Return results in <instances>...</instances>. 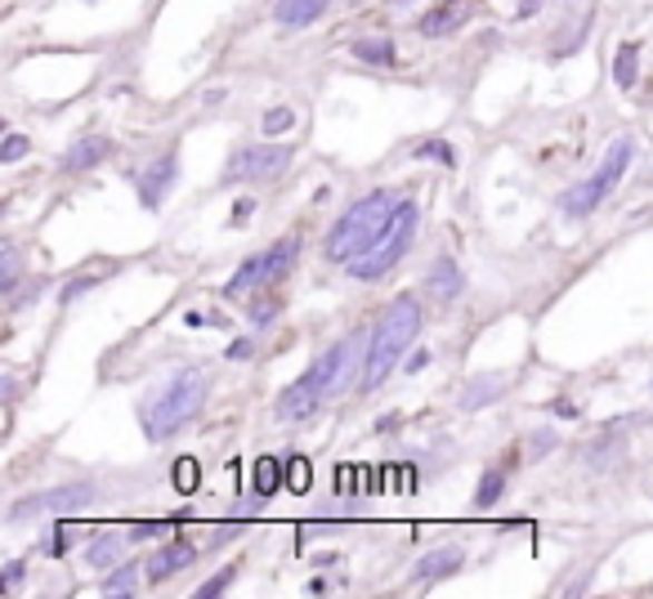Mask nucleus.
Returning <instances> with one entry per match:
<instances>
[{"label": "nucleus", "instance_id": "nucleus-23", "mask_svg": "<svg viewBox=\"0 0 653 599\" xmlns=\"http://www.w3.org/2000/svg\"><path fill=\"white\" fill-rule=\"evenodd\" d=\"M350 50H354V59L377 63V68H386V63H394V59H399V50H394V41H390V37H363V41H354Z\"/></svg>", "mask_w": 653, "mask_h": 599}, {"label": "nucleus", "instance_id": "nucleus-35", "mask_svg": "<svg viewBox=\"0 0 653 599\" xmlns=\"http://www.w3.org/2000/svg\"><path fill=\"white\" fill-rule=\"evenodd\" d=\"M0 586H6V590H19L23 586V559H10L6 563V581H0Z\"/></svg>", "mask_w": 653, "mask_h": 599}, {"label": "nucleus", "instance_id": "nucleus-31", "mask_svg": "<svg viewBox=\"0 0 653 599\" xmlns=\"http://www.w3.org/2000/svg\"><path fill=\"white\" fill-rule=\"evenodd\" d=\"M0 259H6V273H0V291H14L19 286V251L14 246H6V251H0Z\"/></svg>", "mask_w": 653, "mask_h": 599}, {"label": "nucleus", "instance_id": "nucleus-37", "mask_svg": "<svg viewBox=\"0 0 653 599\" xmlns=\"http://www.w3.org/2000/svg\"><path fill=\"white\" fill-rule=\"evenodd\" d=\"M166 532V523H135L130 528V541H144V537H162Z\"/></svg>", "mask_w": 653, "mask_h": 599}, {"label": "nucleus", "instance_id": "nucleus-39", "mask_svg": "<svg viewBox=\"0 0 653 599\" xmlns=\"http://www.w3.org/2000/svg\"><path fill=\"white\" fill-rule=\"evenodd\" d=\"M426 363H435V354H430V350H417V354H412V363H403V372H421Z\"/></svg>", "mask_w": 653, "mask_h": 599}, {"label": "nucleus", "instance_id": "nucleus-30", "mask_svg": "<svg viewBox=\"0 0 653 599\" xmlns=\"http://www.w3.org/2000/svg\"><path fill=\"white\" fill-rule=\"evenodd\" d=\"M28 148H32V144H28V135H14V130H10V135H6V144H0V161H6V166H10V161H23V157H28Z\"/></svg>", "mask_w": 653, "mask_h": 599}, {"label": "nucleus", "instance_id": "nucleus-16", "mask_svg": "<svg viewBox=\"0 0 653 599\" xmlns=\"http://www.w3.org/2000/svg\"><path fill=\"white\" fill-rule=\"evenodd\" d=\"M461 563H466V550H461V546H439V550H430V554L417 563V581H421V586H435V581L452 577Z\"/></svg>", "mask_w": 653, "mask_h": 599}, {"label": "nucleus", "instance_id": "nucleus-20", "mask_svg": "<svg viewBox=\"0 0 653 599\" xmlns=\"http://www.w3.org/2000/svg\"><path fill=\"white\" fill-rule=\"evenodd\" d=\"M86 559H90L95 568H117V563L126 559V541H121L117 532H95V541L86 546Z\"/></svg>", "mask_w": 653, "mask_h": 599}, {"label": "nucleus", "instance_id": "nucleus-2", "mask_svg": "<svg viewBox=\"0 0 653 599\" xmlns=\"http://www.w3.org/2000/svg\"><path fill=\"white\" fill-rule=\"evenodd\" d=\"M421 336V305L412 295H399L394 305L381 314V323L372 327L368 341V359H363V390H381V381L394 372V363L408 354V345Z\"/></svg>", "mask_w": 653, "mask_h": 599}, {"label": "nucleus", "instance_id": "nucleus-18", "mask_svg": "<svg viewBox=\"0 0 653 599\" xmlns=\"http://www.w3.org/2000/svg\"><path fill=\"white\" fill-rule=\"evenodd\" d=\"M326 6H332V0H277L273 19L282 28H309V23H318L326 14Z\"/></svg>", "mask_w": 653, "mask_h": 599}, {"label": "nucleus", "instance_id": "nucleus-19", "mask_svg": "<svg viewBox=\"0 0 653 599\" xmlns=\"http://www.w3.org/2000/svg\"><path fill=\"white\" fill-rule=\"evenodd\" d=\"M295 255H300V237H295V233L282 237V242H273V246L264 251V259H269V286L282 282V277L295 268Z\"/></svg>", "mask_w": 653, "mask_h": 599}, {"label": "nucleus", "instance_id": "nucleus-38", "mask_svg": "<svg viewBox=\"0 0 653 599\" xmlns=\"http://www.w3.org/2000/svg\"><path fill=\"white\" fill-rule=\"evenodd\" d=\"M251 210H255V202H251V197H237V206H233V224H246Z\"/></svg>", "mask_w": 653, "mask_h": 599}, {"label": "nucleus", "instance_id": "nucleus-34", "mask_svg": "<svg viewBox=\"0 0 653 599\" xmlns=\"http://www.w3.org/2000/svg\"><path fill=\"white\" fill-rule=\"evenodd\" d=\"M555 448V430H537L533 439H528V456H546Z\"/></svg>", "mask_w": 653, "mask_h": 599}, {"label": "nucleus", "instance_id": "nucleus-3", "mask_svg": "<svg viewBox=\"0 0 653 599\" xmlns=\"http://www.w3.org/2000/svg\"><path fill=\"white\" fill-rule=\"evenodd\" d=\"M394 206H399V197L394 193H386V188H377V193H368V197H359L341 219H337V228L326 233V246H322V255L332 259V264H350V259H359L381 233H386V224H390V215H394Z\"/></svg>", "mask_w": 653, "mask_h": 599}, {"label": "nucleus", "instance_id": "nucleus-9", "mask_svg": "<svg viewBox=\"0 0 653 599\" xmlns=\"http://www.w3.org/2000/svg\"><path fill=\"white\" fill-rule=\"evenodd\" d=\"M475 14H479V0H439V6H430V14L421 19V37L444 41V37L461 32Z\"/></svg>", "mask_w": 653, "mask_h": 599}, {"label": "nucleus", "instance_id": "nucleus-21", "mask_svg": "<svg viewBox=\"0 0 653 599\" xmlns=\"http://www.w3.org/2000/svg\"><path fill=\"white\" fill-rule=\"evenodd\" d=\"M640 68V41H622L617 46V55H613V81H617V90H631L635 86V72Z\"/></svg>", "mask_w": 653, "mask_h": 599}, {"label": "nucleus", "instance_id": "nucleus-6", "mask_svg": "<svg viewBox=\"0 0 653 599\" xmlns=\"http://www.w3.org/2000/svg\"><path fill=\"white\" fill-rule=\"evenodd\" d=\"M309 385L322 394V403L326 399H337L341 390H350V381L359 376V336H345V341H337L326 354H318L313 363H309Z\"/></svg>", "mask_w": 653, "mask_h": 599}, {"label": "nucleus", "instance_id": "nucleus-5", "mask_svg": "<svg viewBox=\"0 0 653 599\" xmlns=\"http://www.w3.org/2000/svg\"><path fill=\"white\" fill-rule=\"evenodd\" d=\"M631 157H635V144H631V139H613L608 153H604V161H600V170H595L591 179L573 184V188L559 197V215H564V219H586V215H595L600 202L622 184Z\"/></svg>", "mask_w": 653, "mask_h": 599}, {"label": "nucleus", "instance_id": "nucleus-1", "mask_svg": "<svg viewBox=\"0 0 653 599\" xmlns=\"http://www.w3.org/2000/svg\"><path fill=\"white\" fill-rule=\"evenodd\" d=\"M206 407V372L202 367H179L157 394H148L139 403V421H144V434L153 443L179 434L197 412Z\"/></svg>", "mask_w": 653, "mask_h": 599}, {"label": "nucleus", "instance_id": "nucleus-7", "mask_svg": "<svg viewBox=\"0 0 653 599\" xmlns=\"http://www.w3.org/2000/svg\"><path fill=\"white\" fill-rule=\"evenodd\" d=\"M286 166H291L286 144H242L233 148L224 166V184H264V179H277Z\"/></svg>", "mask_w": 653, "mask_h": 599}, {"label": "nucleus", "instance_id": "nucleus-24", "mask_svg": "<svg viewBox=\"0 0 653 599\" xmlns=\"http://www.w3.org/2000/svg\"><path fill=\"white\" fill-rule=\"evenodd\" d=\"M144 572L148 568H139V563H117V568H108V577L99 581V590L104 595H135V586H139Z\"/></svg>", "mask_w": 653, "mask_h": 599}, {"label": "nucleus", "instance_id": "nucleus-14", "mask_svg": "<svg viewBox=\"0 0 653 599\" xmlns=\"http://www.w3.org/2000/svg\"><path fill=\"white\" fill-rule=\"evenodd\" d=\"M426 291L439 300V305H452V300L466 291V277H461V268H457L452 255H439V259L430 264V273H426Z\"/></svg>", "mask_w": 653, "mask_h": 599}, {"label": "nucleus", "instance_id": "nucleus-25", "mask_svg": "<svg viewBox=\"0 0 653 599\" xmlns=\"http://www.w3.org/2000/svg\"><path fill=\"white\" fill-rule=\"evenodd\" d=\"M501 492H506V470H501V465H488V470L479 474V488H475V505H479V510H493V505L501 501Z\"/></svg>", "mask_w": 653, "mask_h": 599}, {"label": "nucleus", "instance_id": "nucleus-17", "mask_svg": "<svg viewBox=\"0 0 653 599\" xmlns=\"http://www.w3.org/2000/svg\"><path fill=\"white\" fill-rule=\"evenodd\" d=\"M260 286H269V259H264V255H251V259H242L237 273L228 277L224 295H228V300H242V295H251V291H260Z\"/></svg>", "mask_w": 653, "mask_h": 599}, {"label": "nucleus", "instance_id": "nucleus-12", "mask_svg": "<svg viewBox=\"0 0 653 599\" xmlns=\"http://www.w3.org/2000/svg\"><path fill=\"white\" fill-rule=\"evenodd\" d=\"M193 559H197V546L179 537V541H166V546H157V550L148 554V563H144V568H148V581H166V577L184 572Z\"/></svg>", "mask_w": 653, "mask_h": 599}, {"label": "nucleus", "instance_id": "nucleus-32", "mask_svg": "<svg viewBox=\"0 0 653 599\" xmlns=\"http://www.w3.org/2000/svg\"><path fill=\"white\" fill-rule=\"evenodd\" d=\"M68 546H72V541H68V528H55V532H50V537L41 541V554L59 559V554H68Z\"/></svg>", "mask_w": 653, "mask_h": 599}, {"label": "nucleus", "instance_id": "nucleus-28", "mask_svg": "<svg viewBox=\"0 0 653 599\" xmlns=\"http://www.w3.org/2000/svg\"><path fill=\"white\" fill-rule=\"evenodd\" d=\"M412 157H421V161H444V166H457V153H452V144L448 139H426L421 148H412Z\"/></svg>", "mask_w": 653, "mask_h": 599}, {"label": "nucleus", "instance_id": "nucleus-11", "mask_svg": "<svg viewBox=\"0 0 653 599\" xmlns=\"http://www.w3.org/2000/svg\"><path fill=\"white\" fill-rule=\"evenodd\" d=\"M318 407H322V394L309 385V376L291 381V385L273 399V416H277V421H304V416H313Z\"/></svg>", "mask_w": 653, "mask_h": 599}, {"label": "nucleus", "instance_id": "nucleus-15", "mask_svg": "<svg viewBox=\"0 0 653 599\" xmlns=\"http://www.w3.org/2000/svg\"><path fill=\"white\" fill-rule=\"evenodd\" d=\"M108 153H113V139H108V135H86V139H77V144L59 157V166H64L68 175H81V170H95Z\"/></svg>", "mask_w": 653, "mask_h": 599}, {"label": "nucleus", "instance_id": "nucleus-29", "mask_svg": "<svg viewBox=\"0 0 653 599\" xmlns=\"http://www.w3.org/2000/svg\"><path fill=\"white\" fill-rule=\"evenodd\" d=\"M233 577H237V568H233V563H228V568H220L211 581H202V586H197V599H215V595H224V590L233 586Z\"/></svg>", "mask_w": 653, "mask_h": 599}, {"label": "nucleus", "instance_id": "nucleus-26", "mask_svg": "<svg viewBox=\"0 0 653 599\" xmlns=\"http://www.w3.org/2000/svg\"><path fill=\"white\" fill-rule=\"evenodd\" d=\"M295 121H300V117H295V108H269V112H264V121H260V130H264L269 139H282V135H291V130H295Z\"/></svg>", "mask_w": 653, "mask_h": 599}, {"label": "nucleus", "instance_id": "nucleus-27", "mask_svg": "<svg viewBox=\"0 0 653 599\" xmlns=\"http://www.w3.org/2000/svg\"><path fill=\"white\" fill-rule=\"evenodd\" d=\"M170 483H175L179 492H197V483H202V474H197V461H193V456H179V461L170 465Z\"/></svg>", "mask_w": 653, "mask_h": 599}, {"label": "nucleus", "instance_id": "nucleus-42", "mask_svg": "<svg viewBox=\"0 0 653 599\" xmlns=\"http://www.w3.org/2000/svg\"><path fill=\"white\" fill-rule=\"evenodd\" d=\"M537 6H542V0H524V6H519V19H528V14L537 10Z\"/></svg>", "mask_w": 653, "mask_h": 599}, {"label": "nucleus", "instance_id": "nucleus-33", "mask_svg": "<svg viewBox=\"0 0 653 599\" xmlns=\"http://www.w3.org/2000/svg\"><path fill=\"white\" fill-rule=\"evenodd\" d=\"M286 470H291V492H304L309 488V461L304 456H291Z\"/></svg>", "mask_w": 653, "mask_h": 599}, {"label": "nucleus", "instance_id": "nucleus-10", "mask_svg": "<svg viewBox=\"0 0 653 599\" xmlns=\"http://www.w3.org/2000/svg\"><path fill=\"white\" fill-rule=\"evenodd\" d=\"M175 184H179V157H175V153H162V157H157L153 166H144V175H139V202H144L148 210H157Z\"/></svg>", "mask_w": 653, "mask_h": 599}, {"label": "nucleus", "instance_id": "nucleus-36", "mask_svg": "<svg viewBox=\"0 0 653 599\" xmlns=\"http://www.w3.org/2000/svg\"><path fill=\"white\" fill-rule=\"evenodd\" d=\"M90 286H95V282H90V277H81V282H68V286H64V291H59V300H64V305H72V300H77V295H86V291H90Z\"/></svg>", "mask_w": 653, "mask_h": 599}, {"label": "nucleus", "instance_id": "nucleus-41", "mask_svg": "<svg viewBox=\"0 0 653 599\" xmlns=\"http://www.w3.org/2000/svg\"><path fill=\"white\" fill-rule=\"evenodd\" d=\"M251 354V341H233V350H228V359H246Z\"/></svg>", "mask_w": 653, "mask_h": 599}, {"label": "nucleus", "instance_id": "nucleus-22", "mask_svg": "<svg viewBox=\"0 0 653 599\" xmlns=\"http://www.w3.org/2000/svg\"><path fill=\"white\" fill-rule=\"evenodd\" d=\"M282 479H286V470H282L277 456H260L255 470H251V488H255V497H273V492L282 488Z\"/></svg>", "mask_w": 653, "mask_h": 599}, {"label": "nucleus", "instance_id": "nucleus-4", "mask_svg": "<svg viewBox=\"0 0 653 599\" xmlns=\"http://www.w3.org/2000/svg\"><path fill=\"white\" fill-rule=\"evenodd\" d=\"M417 228H421V206L412 202V197H399V206H394V215H390V224H386V233L359 255V259H350L345 268L359 277V282H377L381 273H390L408 251H412V242H417Z\"/></svg>", "mask_w": 653, "mask_h": 599}, {"label": "nucleus", "instance_id": "nucleus-40", "mask_svg": "<svg viewBox=\"0 0 653 599\" xmlns=\"http://www.w3.org/2000/svg\"><path fill=\"white\" fill-rule=\"evenodd\" d=\"M577 412H582L577 403H555V416H564V421H577Z\"/></svg>", "mask_w": 653, "mask_h": 599}, {"label": "nucleus", "instance_id": "nucleus-8", "mask_svg": "<svg viewBox=\"0 0 653 599\" xmlns=\"http://www.w3.org/2000/svg\"><path fill=\"white\" fill-rule=\"evenodd\" d=\"M95 505V483H59V488H46V492H32L23 501H14V510L6 514L10 523H28V519H46V514H77Z\"/></svg>", "mask_w": 653, "mask_h": 599}, {"label": "nucleus", "instance_id": "nucleus-13", "mask_svg": "<svg viewBox=\"0 0 653 599\" xmlns=\"http://www.w3.org/2000/svg\"><path fill=\"white\" fill-rule=\"evenodd\" d=\"M506 376H497V372H479V376H470L466 385H461V394H457V407L461 412H484L488 403H497L501 394H506Z\"/></svg>", "mask_w": 653, "mask_h": 599}]
</instances>
